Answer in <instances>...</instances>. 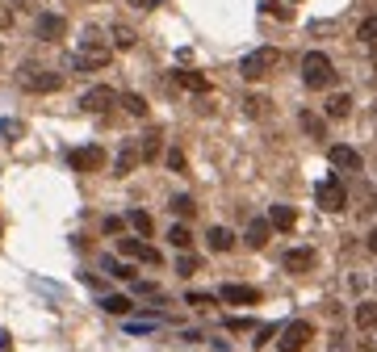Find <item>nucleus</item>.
Returning <instances> with one entry per match:
<instances>
[{
	"label": "nucleus",
	"instance_id": "nucleus-1",
	"mask_svg": "<svg viewBox=\"0 0 377 352\" xmlns=\"http://www.w3.org/2000/svg\"><path fill=\"white\" fill-rule=\"evenodd\" d=\"M109 63H113V46L101 38V30H84L80 50L67 59L72 72H101V67H109Z\"/></svg>",
	"mask_w": 377,
	"mask_h": 352
},
{
	"label": "nucleus",
	"instance_id": "nucleus-2",
	"mask_svg": "<svg viewBox=\"0 0 377 352\" xmlns=\"http://www.w3.org/2000/svg\"><path fill=\"white\" fill-rule=\"evenodd\" d=\"M302 84L310 88V92H327L335 84V63H331L323 50H310L302 59Z\"/></svg>",
	"mask_w": 377,
	"mask_h": 352
},
{
	"label": "nucleus",
	"instance_id": "nucleus-3",
	"mask_svg": "<svg viewBox=\"0 0 377 352\" xmlns=\"http://www.w3.org/2000/svg\"><path fill=\"white\" fill-rule=\"evenodd\" d=\"M277 63H281V50L277 46H256V50H247L239 59V76L243 80H264V76H273Z\"/></svg>",
	"mask_w": 377,
	"mask_h": 352
},
{
	"label": "nucleus",
	"instance_id": "nucleus-4",
	"mask_svg": "<svg viewBox=\"0 0 377 352\" xmlns=\"http://www.w3.org/2000/svg\"><path fill=\"white\" fill-rule=\"evenodd\" d=\"M17 84L26 88V92H59L63 88V76L50 72V67H38V63H21Z\"/></svg>",
	"mask_w": 377,
	"mask_h": 352
},
{
	"label": "nucleus",
	"instance_id": "nucleus-5",
	"mask_svg": "<svg viewBox=\"0 0 377 352\" xmlns=\"http://www.w3.org/2000/svg\"><path fill=\"white\" fill-rule=\"evenodd\" d=\"M315 340V327L306 319H289L277 331V352H306V344Z\"/></svg>",
	"mask_w": 377,
	"mask_h": 352
},
{
	"label": "nucleus",
	"instance_id": "nucleus-6",
	"mask_svg": "<svg viewBox=\"0 0 377 352\" xmlns=\"http://www.w3.org/2000/svg\"><path fill=\"white\" fill-rule=\"evenodd\" d=\"M315 202H319L327 214H339V210L348 206V189L339 185V176H327V180H319V189H315Z\"/></svg>",
	"mask_w": 377,
	"mask_h": 352
},
{
	"label": "nucleus",
	"instance_id": "nucleus-7",
	"mask_svg": "<svg viewBox=\"0 0 377 352\" xmlns=\"http://www.w3.org/2000/svg\"><path fill=\"white\" fill-rule=\"evenodd\" d=\"M113 105H118V92L109 84H93L89 92H80V109H89V114H105Z\"/></svg>",
	"mask_w": 377,
	"mask_h": 352
},
{
	"label": "nucleus",
	"instance_id": "nucleus-8",
	"mask_svg": "<svg viewBox=\"0 0 377 352\" xmlns=\"http://www.w3.org/2000/svg\"><path fill=\"white\" fill-rule=\"evenodd\" d=\"M67 164L76 172H101L105 168V151L101 147H76V151H67Z\"/></svg>",
	"mask_w": 377,
	"mask_h": 352
},
{
	"label": "nucleus",
	"instance_id": "nucleus-9",
	"mask_svg": "<svg viewBox=\"0 0 377 352\" xmlns=\"http://www.w3.org/2000/svg\"><path fill=\"white\" fill-rule=\"evenodd\" d=\"M67 34V21L59 17V13H38V21H34V38H43V43H59Z\"/></svg>",
	"mask_w": 377,
	"mask_h": 352
},
{
	"label": "nucleus",
	"instance_id": "nucleus-10",
	"mask_svg": "<svg viewBox=\"0 0 377 352\" xmlns=\"http://www.w3.org/2000/svg\"><path fill=\"white\" fill-rule=\"evenodd\" d=\"M327 160H331V168H339V172H361V155L352 147H344V143L327 147Z\"/></svg>",
	"mask_w": 377,
	"mask_h": 352
},
{
	"label": "nucleus",
	"instance_id": "nucleus-11",
	"mask_svg": "<svg viewBox=\"0 0 377 352\" xmlns=\"http://www.w3.org/2000/svg\"><path fill=\"white\" fill-rule=\"evenodd\" d=\"M218 298L231 302V307H256L260 302V290H252V285H223Z\"/></svg>",
	"mask_w": 377,
	"mask_h": 352
},
{
	"label": "nucleus",
	"instance_id": "nucleus-12",
	"mask_svg": "<svg viewBox=\"0 0 377 352\" xmlns=\"http://www.w3.org/2000/svg\"><path fill=\"white\" fill-rule=\"evenodd\" d=\"M135 164H139V138H126L122 151H118V160H113V176H130Z\"/></svg>",
	"mask_w": 377,
	"mask_h": 352
},
{
	"label": "nucleus",
	"instance_id": "nucleus-13",
	"mask_svg": "<svg viewBox=\"0 0 377 352\" xmlns=\"http://www.w3.org/2000/svg\"><path fill=\"white\" fill-rule=\"evenodd\" d=\"M118 252H122V256H135V260H147V264H159V260H164V256H159L155 248H147L142 239H122V243H118Z\"/></svg>",
	"mask_w": 377,
	"mask_h": 352
},
{
	"label": "nucleus",
	"instance_id": "nucleus-14",
	"mask_svg": "<svg viewBox=\"0 0 377 352\" xmlns=\"http://www.w3.org/2000/svg\"><path fill=\"white\" fill-rule=\"evenodd\" d=\"M269 235H273L269 219H252V222H247V235H243V239H247V248H256V252H260V248L269 243Z\"/></svg>",
	"mask_w": 377,
	"mask_h": 352
},
{
	"label": "nucleus",
	"instance_id": "nucleus-15",
	"mask_svg": "<svg viewBox=\"0 0 377 352\" xmlns=\"http://www.w3.org/2000/svg\"><path fill=\"white\" fill-rule=\"evenodd\" d=\"M206 243H210V252H231V248H235V231L210 226V231H206Z\"/></svg>",
	"mask_w": 377,
	"mask_h": 352
},
{
	"label": "nucleus",
	"instance_id": "nucleus-16",
	"mask_svg": "<svg viewBox=\"0 0 377 352\" xmlns=\"http://www.w3.org/2000/svg\"><path fill=\"white\" fill-rule=\"evenodd\" d=\"M298 126L310 134V138H327V122H323L315 109H302V114H298Z\"/></svg>",
	"mask_w": 377,
	"mask_h": 352
},
{
	"label": "nucleus",
	"instance_id": "nucleus-17",
	"mask_svg": "<svg viewBox=\"0 0 377 352\" xmlns=\"http://www.w3.org/2000/svg\"><path fill=\"white\" fill-rule=\"evenodd\" d=\"M285 268H289V273H306V268H315V252H310V248H293V252H285Z\"/></svg>",
	"mask_w": 377,
	"mask_h": 352
},
{
	"label": "nucleus",
	"instance_id": "nucleus-18",
	"mask_svg": "<svg viewBox=\"0 0 377 352\" xmlns=\"http://www.w3.org/2000/svg\"><path fill=\"white\" fill-rule=\"evenodd\" d=\"M159 151H164V134L147 131V134H142V143H139V160H155Z\"/></svg>",
	"mask_w": 377,
	"mask_h": 352
},
{
	"label": "nucleus",
	"instance_id": "nucleus-19",
	"mask_svg": "<svg viewBox=\"0 0 377 352\" xmlns=\"http://www.w3.org/2000/svg\"><path fill=\"white\" fill-rule=\"evenodd\" d=\"M172 80H176L181 88H188V92H210V80H206L201 72H176Z\"/></svg>",
	"mask_w": 377,
	"mask_h": 352
},
{
	"label": "nucleus",
	"instance_id": "nucleus-20",
	"mask_svg": "<svg viewBox=\"0 0 377 352\" xmlns=\"http://www.w3.org/2000/svg\"><path fill=\"white\" fill-rule=\"evenodd\" d=\"M352 319H356L361 331H373L377 327V302H356V314H352Z\"/></svg>",
	"mask_w": 377,
	"mask_h": 352
},
{
	"label": "nucleus",
	"instance_id": "nucleus-21",
	"mask_svg": "<svg viewBox=\"0 0 377 352\" xmlns=\"http://www.w3.org/2000/svg\"><path fill=\"white\" fill-rule=\"evenodd\" d=\"M109 38H113V46H118V50H130V46L139 43V34H135L130 26H122V21H118V26H109Z\"/></svg>",
	"mask_w": 377,
	"mask_h": 352
},
{
	"label": "nucleus",
	"instance_id": "nucleus-22",
	"mask_svg": "<svg viewBox=\"0 0 377 352\" xmlns=\"http://www.w3.org/2000/svg\"><path fill=\"white\" fill-rule=\"evenodd\" d=\"M293 222H298V214L289 206H273L269 210V226H277V231H293Z\"/></svg>",
	"mask_w": 377,
	"mask_h": 352
},
{
	"label": "nucleus",
	"instance_id": "nucleus-23",
	"mask_svg": "<svg viewBox=\"0 0 377 352\" xmlns=\"http://www.w3.org/2000/svg\"><path fill=\"white\" fill-rule=\"evenodd\" d=\"M348 114H352V97H348V92H335L327 101V118H339V122H344Z\"/></svg>",
	"mask_w": 377,
	"mask_h": 352
},
{
	"label": "nucleus",
	"instance_id": "nucleus-24",
	"mask_svg": "<svg viewBox=\"0 0 377 352\" xmlns=\"http://www.w3.org/2000/svg\"><path fill=\"white\" fill-rule=\"evenodd\" d=\"M269 105H273V101H269V97H260V92L243 97V114H247V118H264V114H269Z\"/></svg>",
	"mask_w": 377,
	"mask_h": 352
},
{
	"label": "nucleus",
	"instance_id": "nucleus-25",
	"mask_svg": "<svg viewBox=\"0 0 377 352\" xmlns=\"http://www.w3.org/2000/svg\"><path fill=\"white\" fill-rule=\"evenodd\" d=\"M168 210H172L176 219H193V210H197V206H193V197H188V193H176V197L168 202Z\"/></svg>",
	"mask_w": 377,
	"mask_h": 352
},
{
	"label": "nucleus",
	"instance_id": "nucleus-26",
	"mask_svg": "<svg viewBox=\"0 0 377 352\" xmlns=\"http://www.w3.org/2000/svg\"><path fill=\"white\" fill-rule=\"evenodd\" d=\"M168 239H172V248H181V252H188V248H193V235H188V226H185V222L168 226Z\"/></svg>",
	"mask_w": 377,
	"mask_h": 352
},
{
	"label": "nucleus",
	"instance_id": "nucleus-27",
	"mask_svg": "<svg viewBox=\"0 0 377 352\" xmlns=\"http://www.w3.org/2000/svg\"><path fill=\"white\" fill-rule=\"evenodd\" d=\"M118 101L126 105V114H135V118H147V101H142L139 92H122Z\"/></svg>",
	"mask_w": 377,
	"mask_h": 352
},
{
	"label": "nucleus",
	"instance_id": "nucleus-28",
	"mask_svg": "<svg viewBox=\"0 0 377 352\" xmlns=\"http://www.w3.org/2000/svg\"><path fill=\"white\" fill-rule=\"evenodd\" d=\"M101 307L109 310V314H126V310H130V298H122V294H105Z\"/></svg>",
	"mask_w": 377,
	"mask_h": 352
},
{
	"label": "nucleus",
	"instance_id": "nucleus-29",
	"mask_svg": "<svg viewBox=\"0 0 377 352\" xmlns=\"http://www.w3.org/2000/svg\"><path fill=\"white\" fill-rule=\"evenodd\" d=\"M356 38H361V43H369V46H377V17H365V21H361Z\"/></svg>",
	"mask_w": 377,
	"mask_h": 352
},
{
	"label": "nucleus",
	"instance_id": "nucleus-30",
	"mask_svg": "<svg viewBox=\"0 0 377 352\" xmlns=\"http://www.w3.org/2000/svg\"><path fill=\"white\" fill-rule=\"evenodd\" d=\"M164 164H168V168H172V172H185V168H188L185 151H176V147H172V151H168V155H164Z\"/></svg>",
	"mask_w": 377,
	"mask_h": 352
},
{
	"label": "nucleus",
	"instance_id": "nucleus-31",
	"mask_svg": "<svg viewBox=\"0 0 377 352\" xmlns=\"http://www.w3.org/2000/svg\"><path fill=\"white\" fill-rule=\"evenodd\" d=\"M105 273H109V277H122V281H130V277H135V268H126V264L109 260V256H105Z\"/></svg>",
	"mask_w": 377,
	"mask_h": 352
},
{
	"label": "nucleus",
	"instance_id": "nucleus-32",
	"mask_svg": "<svg viewBox=\"0 0 377 352\" xmlns=\"http://www.w3.org/2000/svg\"><path fill=\"white\" fill-rule=\"evenodd\" d=\"M130 226H135L139 235H151V214H142V210H130Z\"/></svg>",
	"mask_w": 377,
	"mask_h": 352
},
{
	"label": "nucleus",
	"instance_id": "nucleus-33",
	"mask_svg": "<svg viewBox=\"0 0 377 352\" xmlns=\"http://www.w3.org/2000/svg\"><path fill=\"white\" fill-rule=\"evenodd\" d=\"M176 273H181V277H193V273H197V256H181V260H176Z\"/></svg>",
	"mask_w": 377,
	"mask_h": 352
},
{
	"label": "nucleus",
	"instance_id": "nucleus-34",
	"mask_svg": "<svg viewBox=\"0 0 377 352\" xmlns=\"http://www.w3.org/2000/svg\"><path fill=\"white\" fill-rule=\"evenodd\" d=\"M214 302H218V298H214V294H188V307H214Z\"/></svg>",
	"mask_w": 377,
	"mask_h": 352
},
{
	"label": "nucleus",
	"instance_id": "nucleus-35",
	"mask_svg": "<svg viewBox=\"0 0 377 352\" xmlns=\"http://www.w3.org/2000/svg\"><path fill=\"white\" fill-rule=\"evenodd\" d=\"M264 13H273V17L289 21V9H285V4H277V0H264Z\"/></svg>",
	"mask_w": 377,
	"mask_h": 352
},
{
	"label": "nucleus",
	"instance_id": "nucleus-36",
	"mask_svg": "<svg viewBox=\"0 0 377 352\" xmlns=\"http://www.w3.org/2000/svg\"><path fill=\"white\" fill-rule=\"evenodd\" d=\"M277 331H281V327H260V336H256V348H264L269 340H277Z\"/></svg>",
	"mask_w": 377,
	"mask_h": 352
},
{
	"label": "nucleus",
	"instance_id": "nucleus-37",
	"mask_svg": "<svg viewBox=\"0 0 377 352\" xmlns=\"http://www.w3.org/2000/svg\"><path fill=\"white\" fill-rule=\"evenodd\" d=\"M227 331H252V319H227Z\"/></svg>",
	"mask_w": 377,
	"mask_h": 352
},
{
	"label": "nucleus",
	"instance_id": "nucleus-38",
	"mask_svg": "<svg viewBox=\"0 0 377 352\" xmlns=\"http://www.w3.org/2000/svg\"><path fill=\"white\" fill-rule=\"evenodd\" d=\"M365 248H369V252H373V256H377V226H373V231H369V235H365Z\"/></svg>",
	"mask_w": 377,
	"mask_h": 352
},
{
	"label": "nucleus",
	"instance_id": "nucleus-39",
	"mask_svg": "<svg viewBox=\"0 0 377 352\" xmlns=\"http://www.w3.org/2000/svg\"><path fill=\"white\" fill-rule=\"evenodd\" d=\"M9 21H13V17H9V9H0V30H9Z\"/></svg>",
	"mask_w": 377,
	"mask_h": 352
},
{
	"label": "nucleus",
	"instance_id": "nucleus-40",
	"mask_svg": "<svg viewBox=\"0 0 377 352\" xmlns=\"http://www.w3.org/2000/svg\"><path fill=\"white\" fill-rule=\"evenodd\" d=\"M130 4H135V9H151V4H155V0H130Z\"/></svg>",
	"mask_w": 377,
	"mask_h": 352
},
{
	"label": "nucleus",
	"instance_id": "nucleus-41",
	"mask_svg": "<svg viewBox=\"0 0 377 352\" xmlns=\"http://www.w3.org/2000/svg\"><path fill=\"white\" fill-rule=\"evenodd\" d=\"M0 348L9 352V336H4V331H0Z\"/></svg>",
	"mask_w": 377,
	"mask_h": 352
}]
</instances>
